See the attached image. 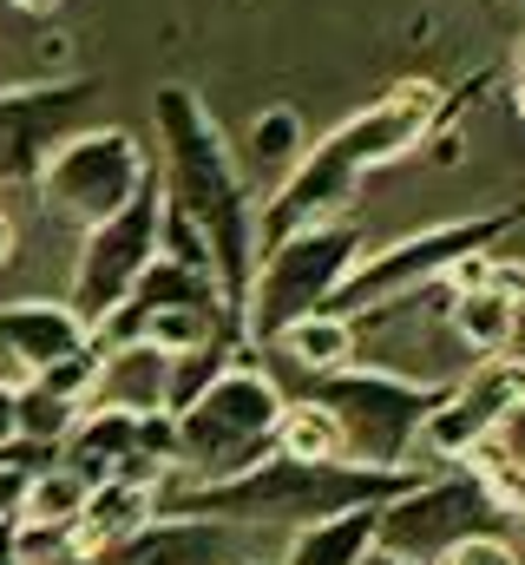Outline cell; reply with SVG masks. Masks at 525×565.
<instances>
[{
	"instance_id": "cell-37",
	"label": "cell",
	"mask_w": 525,
	"mask_h": 565,
	"mask_svg": "<svg viewBox=\"0 0 525 565\" xmlns=\"http://www.w3.org/2000/svg\"><path fill=\"white\" fill-rule=\"evenodd\" d=\"M244 565H269V559H244Z\"/></svg>"
},
{
	"instance_id": "cell-33",
	"label": "cell",
	"mask_w": 525,
	"mask_h": 565,
	"mask_svg": "<svg viewBox=\"0 0 525 565\" xmlns=\"http://www.w3.org/2000/svg\"><path fill=\"white\" fill-rule=\"evenodd\" d=\"M362 565H420V559H407V553H388V546H368V553H362Z\"/></svg>"
},
{
	"instance_id": "cell-26",
	"label": "cell",
	"mask_w": 525,
	"mask_h": 565,
	"mask_svg": "<svg viewBox=\"0 0 525 565\" xmlns=\"http://www.w3.org/2000/svg\"><path fill=\"white\" fill-rule=\"evenodd\" d=\"M158 257H178V264H191V270H211V244H204V231L178 211V204H158ZM217 277V270H211Z\"/></svg>"
},
{
	"instance_id": "cell-28",
	"label": "cell",
	"mask_w": 525,
	"mask_h": 565,
	"mask_svg": "<svg viewBox=\"0 0 525 565\" xmlns=\"http://www.w3.org/2000/svg\"><path fill=\"white\" fill-rule=\"evenodd\" d=\"M433 565H519V546L480 526V533H467V540H453V546H447V553H440Z\"/></svg>"
},
{
	"instance_id": "cell-31",
	"label": "cell",
	"mask_w": 525,
	"mask_h": 565,
	"mask_svg": "<svg viewBox=\"0 0 525 565\" xmlns=\"http://www.w3.org/2000/svg\"><path fill=\"white\" fill-rule=\"evenodd\" d=\"M513 113H519V126H525V33H519V46H513Z\"/></svg>"
},
{
	"instance_id": "cell-3",
	"label": "cell",
	"mask_w": 525,
	"mask_h": 565,
	"mask_svg": "<svg viewBox=\"0 0 525 565\" xmlns=\"http://www.w3.org/2000/svg\"><path fill=\"white\" fill-rule=\"evenodd\" d=\"M420 467H368V460H289V454H262L244 473L224 480H164L158 507L164 513H204L224 526H302L342 507H368L394 500Z\"/></svg>"
},
{
	"instance_id": "cell-38",
	"label": "cell",
	"mask_w": 525,
	"mask_h": 565,
	"mask_svg": "<svg viewBox=\"0 0 525 565\" xmlns=\"http://www.w3.org/2000/svg\"><path fill=\"white\" fill-rule=\"evenodd\" d=\"M513 7H519V13H525V0H513Z\"/></svg>"
},
{
	"instance_id": "cell-4",
	"label": "cell",
	"mask_w": 525,
	"mask_h": 565,
	"mask_svg": "<svg viewBox=\"0 0 525 565\" xmlns=\"http://www.w3.org/2000/svg\"><path fill=\"white\" fill-rule=\"evenodd\" d=\"M282 388L276 375L250 355H231L178 415V454H171V480H224V473H244L250 460H262L276 447V422H282Z\"/></svg>"
},
{
	"instance_id": "cell-15",
	"label": "cell",
	"mask_w": 525,
	"mask_h": 565,
	"mask_svg": "<svg viewBox=\"0 0 525 565\" xmlns=\"http://www.w3.org/2000/svg\"><path fill=\"white\" fill-rule=\"evenodd\" d=\"M86 402H113V408H131V415H171V355L144 335L113 342L99 355V382H93Z\"/></svg>"
},
{
	"instance_id": "cell-18",
	"label": "cell",
	"mask_w": 525,
	"mask_h": 565,
	"mask_svg": "<svg viewBox=\"0 0 525 565\" xmlns=\"http://www.w3.org/2000/svg\"><path fill=\"white\" fill-rule=\"evenodd\" d=\"M382 533V500L368 507H342V513H322V520H302L289 553L276 565H362V553L375 546Z\"/></svg>"
},
{
	"instance_id": "cell-1",
	"label": "cell",
	"mask_w": 525,
	"mask_h": 565,
	"mask_svg": "<svg viewBox=\"0 0 525 565\" xmlns=\"http://www.w3.org/2000/svg\"><path fill=\"white\" fill-rule=\"evenodd\" d=\"M453 106L460 99H447L433 79H400L368 113H355L335 132H322L315 145H302L289 158V178L257 204V250L276 244V237H289V231H302V224H315V217L349 211L362 178L394 164V158H407L414 145H427L453 119Z\"/></svg>"
},
{
	"instance_id": "cell-2",
	"label": "cell",
	"mask_w": 525,
	"mask_h": 565,
	"mask_svg": "<svg viewBox=\"0 0 525 565\" xmlns=\"http://www.w3.org/2000/svg\"><path fill=\"white\" fill-rule=\"evenodd\" d=\"M151 119H158V158H164V204H178L204 244H211V270L224 282L231 302H244L250 270H257V198L231 158V145L217 132L211 106L191 93V86H158L151 99Z\"/></svg>"
},
{
	"instance_id": "cell-13",
	"label": "cell",
	"mask_w": 525,
	"mask_h": 565,
	"mask_svg": "<svg viewBox=\"0 0 525 565\" xmlns=\"http://www.w3.org/2000/svg\"><path fill=\"white\" fill-rule=\"evenodd\" d=\"M86 565H231V526L204 513H151L138 533L99 546Z\"/></svg>"
},
{
	"instance_id": "cell-39",
	"label": "cell",
	"mask_w": 525,
	"mask_h": 565,
	"mask_svg": "<svg viewBox=\"0 0 525 565\" xmlns=\"http://www.w3.org/2000/svg\"><path fill=\"white\" fill-rule=\"evenodd\" d=\"M66 565H86V559H66Z\"/></svg>"
},
{
	"instance_id": "cell-32",
	"label": "cell",
	"mask_w": 525,
	"mask_h": 565,
	"mask_svg": "<svg viewBox=\"0 0 525 565\" xmlns=\"http://www.w3.org/2000/svg\"><path fill=\"white\" fill-rule=\"evenodd\" d=\"M13 250H20V224H13V217L0 211V270L13 264Z\"/></svg>"
},
{
	"instance_id": "cell-34",
	"label": "cell",
	"mask_w": 525,
	"mask_h": 565,
	"mask_svg": "<svg viewBox=\"0 0 525 565\" xmlns=\"http://www.w3.org/2000/svg\"><path fill=\"white\" fill-rule=\"evenodd\" d=\"M506 520H513V533H519V540H525V493H519V500H513V507H506Z\"/></svg>"
},
{
	"instance_id": "cell-10",
	"label": "cell",
	"mask_w": 525,
	"mask_h": 565,
	"mask_svg": "<svg viewBox=\"0 0 525 565\" xmlns=\"http://www.w3.org/2000/svg\"><path fill=\"white\" fill-rule=\"evenodd\" d=\"M486 520H500V507H493V493L473 480V467H440V473H414L394 500H382V533H375V546L433 565L453 540L480 533Z\"/></svg>"
},
{
	"instance_id": "cell-6",
	"label": "cell",
	"mask_w": 525,
	"mask_h": 565,
	"mask_svg": "<svg viewBox=\"0 0 525 565\" xmlns=\"http://www.w3.org/2000/svg\"><path fill=\"white\" fill-rule=\"evenodd\" d=\"M349 434V460H368V467H414V447H420V422L440 408L447 382H414V375H394L375 362H342L329 375H315L309 388Z\"/></svg>"
},
{
	"instance_id": "cell-29",
	"label": "cell",
	"mask_w": 525,
	"mask_h": 565,
	"mask_svg": "<svg viewBox=\"0 0 525 565\" xmlns=\"http://www.w3.org/2000/svg\"><path fill=\"white\" fill-rule=\"evenodd\" d=\"M486 289H493V296H506V302L525 316V264H519V257H506L500 244H493V257H486Z\"/></svg>"
},
{
	"instance_id": "cell-9",
	"label": "cell",
	"mask_w": 525,
	"mask_h": 565,
	"mask_svg": "<svg viewBox=\"0 0 525 565\" xmlns=\"http://www.w3.org/2000/svg\"><path fill=\"white\" fill-rule=\"evenodd\" d=\"M158 204H164V191H158V171H151L138 184V198H126L113 217L86 224L79 257H73V289H66V302L86 316V329L106 322L131 296V282L144 277V264L158 257Z\"/></svg>"
},
{
	"instance_id": "cell-5",
	"label": "cell",
	"mask_w": 525,
	"mask_h": 565,
	"mask_svg": "<svg viewBox=\"0 0 525 565\" xmlns=\"http://www.w3.org/2000/svg\"><path fill=\"white\" fill-rule=\"evenodd\" d=\"M362 257V224L349 211L335 217H315L276 244L257 250V270H250V289L237 302V322H244V342L250 349H269L282 322L309 316V309H329V296L342 289L349 264Z\"/></svg>"
},
{
	"instance_id": "cell-27",
	"label": "cell",
	"mask_w": 525,
	"mask_h": 565,
	"mask_svg": "<svg viewBox=\"0 0 525 565\" xmlns=\"http://www.w3.org/2000/svg\"><path fill=\"white\" fill-rule=\"evenodd\" d=\"M250 151L257 158H269V164H289L296 151H302V126H296V113H262L257 126H250Z\"/></svg>"
},
{
	"instance_id": "cell-17",
	"label": "cell",
	"mask_w": 525,
	"mask_h": 565,
	"mask_svg": "<svg viewBox=\"0 0 525 565\" xmlns=\"http://www.w3.org/2000/svg\"><path fill=\"white\" fill-rule=\"evenodd\" d=\"M151 513H158V480H138V473H99V480H86V500H79V559H93L99 546L138 533Z\"/></svg>"
},
{
	"instance_id": "cell-30",
	"label": "cell",
	"mask_w": 525,
	"mask_h": 565,
	"mask_svg": "<svg viewBox=\"0 0 525 565\" xmlns=\"http://www.w3.org/2000/svg\"><path fill=\"white\" fill-rule=\"evenodd\" d=\"M20 434V388L13 382H0V447Z\"/></svg>"
},
{
	"instance_id": "cell-14",
	"label": "cell",
	"mask_w": 525,
	"mask_h": 565,
	"mask_svg": "<svg viewBox=\"0 0 525 565\" xmlns=\"http://www.w3.org/2000/svg\"><path fill=\"white\" fill-rule=\"evenodd\" d=\"M86 316L66 302V296H20V302H0V349L7 362H20V375H40L46 362L73 355L86 342Z\"/></svg>"
},
{
	"instance_id": "cell-20",
	"label": "cell",
	"mask_w": 525,
	"mask_h": 565,
	"mask_svg": "<svg viewBox=\"0 0 525 565\" xmlns=\"http://www.w3.org/2000/svg\"><path fill=\"white\" fill-rule=\"evenodd\" d=\"M447 322H453V335H460L467 355H500L519 335V309L506 296H493L486 282L480 289H453L447 296Z\"/></svg>"
},
{
	"instance_id": "cell-22",
	"label": "cell",
	"mask_w": 525,
	"mask_h": 565,
	"mask_svg": "<svg viewBox=\"0 0 525 565\" xmlns=\"http://www.w3.org/2000/svg\"><path fill=\"white\" fill-rule=\"evenodd\" d=\"M79 500H86V480L66 460H46V467L26 473V493H20L13 520H79Z\"/></svg>"
},
{
	"instance_id": "cell-7",
	"label": "cell",
	"mask_w": 525,
	"mask_h": 565,
	"mask_svg": "<svg viewBox=\"0 0 525 565\" xmlns=\"http://www.w3.org/2000/svg\"><path fill=\"white\" fill-rule=\"evenodd\" d=\"M519 224H525V204L473 211V217H453V224L407 231V237H394V244H382V250L355 257L349 277H342V289L329 296V309L362 316V309H382V302H394V296H420V289H433V282L447 277L453 257H467V250H493V244H500L506 231H519Z\"/></svg>"
},
{
	"instance_id": "cell-16",
	"label": "cell",
	"mask_w": 525,
	"mask_h": 565,
	"mask_svg": "<svg viewBox=\"0 0 525 565\" xmlns=\"http://www.w3.org/2000/svg\"><path fill=\"white\" fill-rule=\"evenodd\" d=\"M138 440H144V415L113 408V402H79L73 427L60 434V460H66L79 480H99V473H113L126 454H144Z\"/></svg>"
},
{
	"instance_id": "cell-19",
	"label": "cell",
	"mask_w": 525,
	"mask_h": 565,
	"mask_svg": "<svg viewBox=\"0 0 525 565\" xmlns=\"http://www.w3.org/2000/svg\"><path fill=\"white\" fill-rule=\"evenodd\" d=\"M355 335H362V322H355V316H342V309H309V316L282 322L269 349H282V355L315 382V375H329V369L355 362Z\"/></svg>"
},
{
	"instance_id": "cell-36",
	"label": "cell",
	"mask_w": 525,
	"mask_h": 565,
	"mask_svg": "<svg viewBox=\"0 0 525 565\" xmlns=\"http://www.w3.org/2000/svg\"><path fill=\"white\" fill-rule=\"evenodd\" d=\"M13 7H20V13H53L60 0H13Z\"/></svg>"
},
{
	"instance_id": "cell-8",
	"label": "cell",
	"mask_w": 525,
	"mask_h": 565,
	"mask_svg": "<svg viewBox=\"0 0 525 565\" xmlns=\"http://www.w3.org/2000/svg\"><path fill=\"white\" fill-rule=\"evenodd\" d=\"M144 178H151V158H144L138 132H126V126H73L40 158L33 191H40V211L53 224L86 231V224L113 217L126 198H138Z\"/></svg>"
},
{
	"instance_id": "cell-11",
	"label": "cell",
	"mask_w": 525,
	"mask_h": 565,
	"mask_svg": "<svg viewBox=\"0 0 525 565\" xmlns=\"http://www.w3.org/2000/svg\"><path fill=\"white\" fill-rule=\"evenodd\" d=\"M519 402H525V355H513V349L473 355V369H467L460 382H447L440 408L420 422V447H414V454H427V460H440V467H460L486 434L506 427V415H513Z\"/></svg>"
},
{
	"instance_id": "cell-25",
	"label": "cell",
	"mask_w": 525,
	"mask_h": 565,
	"mask_svg": "<svg viewBox=\"0 0 525 565\" xmlns=\"http://www.w3.org/2000/svg\"><path fill=\"white\" fill-rule=\"evenodd\" d=\"M99 355H106V349H99V342L86 335V342H79L73 355L46 362V369H40L33 382H40V388H53V395H66V402H86V395H93V382H99Z\"/></svg>"
},
{
	"instance_id": "cell-12",
	"label": "cell",
	"mask_w": 525,
	"mask_h": 565,
	"mask_svg": "<svg viewBox=\"0 0 525 565\" xmlns=\"http://www.w3.org/2000/svg\"><path fill=\"white\" fill-rule=\"evenodd\" d=\"M93 99V79H33V86H7L0 93V184H33L40 158L79 126Z\"/></svg>"
},
{
	"instance_id": "cell-24",
	"label": "cell",
	"mask_w": 525,
	"mask_h": 565,
	"mask_svg": "<svg viewBox=\"0 0 525 565\" xmlns=\"http://www.w3.org/2000/svg\"><path fill=\"white\" fill-rule=\"evenodd\" d=\"M46 460H60V447H40V440H7L0 447V526L20 513V493H26V473L33 467H46Z\"/></svg>"
},
{
	"instance_id": "cell-21",
	"label": "cell",
	"mask_w": 525,
	"mask_h": 565,
	"mask_svg": "<svg viewBox=\"0 0 525 565\" xmlns=\"http://www.w3.org/2000/svg\"><path fill=\"white\" fill-rule=\"evenodd\" d=\"M276 454H289V460H349V434H342V422L315 395L309 402H282Z\"/></svg>"
},
{
	"instance_id": "cell-23",
	"label": "cell",
	"mask_w": 525,
	"mask_h": 565,
	"mask_svg": "<svg viewBox=\"0 0 525 565\" xmlns=\"http://www.w3.org/2000/svg\"><path fill=\"white\" fill-rule=\"evenodd\" d=\"M79 415V402H66V395H53V388H40L33 375H26V388H20V440H40V447H60V434L73 427Z\"/></svg>"
},
{
	"instance_id": "cell-35",
	"label": "cell",
	"mask_w": 525,
	"mask_h": 565,
	"mask_svg": "<svg viewBox=\"0 0 525 565\" xmlns=\"http://www.w3.org/2000/svg\"><path fill=\"white\" fill-rule=\"evenodd\" d=\"M0 565H20V553H13V533L0 526Z\"/></svg>"
}]
</instances>
